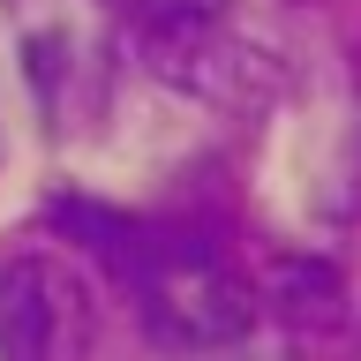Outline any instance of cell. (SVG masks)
Wrapping results in <instances>:
<instances>
[{"label":"cell","instance_id":"3957f363","mask_svg":"<svg viewBox=\"0 0 361 361\" xmlns=\"http://www.w3.org/2000/svg\"><path fill=\"white\" fill-rule=\"evenodd\" d=\"M151 8V23H219L233 0H143Z\"/></svg>","mask_w":361,"mask_h":361},{"label":"cell","instance_id":"7a4b0ae2","mask_svg":"<svg viewBox=\"0 0 361 361\" xmlns=\"http://www.w3.org/2000/svg\"><path fill=\"white\" fill-rule=\"evenodd\" d=\"M90 354V286L75 264L23 248L0 264V361H83Z\"/></svg>","mask_w":361,"mask_h":361},{"label":"cell","instance_id":"6da1fadb","mask_svg":"<svg viewBox=\"0 0 361 361\" xmlns=\"http://www.w3.org/2000/svg\"><path fill=\"white\" fill-rule=\"evenodd\" d=\"M113 233L121 241H106V248L121 264V279L143 293V316H151L158 338H173V346H226V338L248 331L256 301H248V286L233 279V264L211 241L151 233V226H121V219H113Z\"/></svg>","mask_w":361,"mask_h":361}]
</instances>
